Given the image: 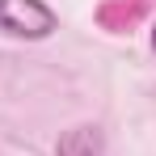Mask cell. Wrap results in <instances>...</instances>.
<instances>
[{"label":"cell","mask_w":156,"mask_h":156,"mask_svg":"<svg viewBox=\"0 0 156 156\" xmlns=\"http://www.w3.org/2000/svg\"><path fill=\"white\" fill-rule=\"evenodd\" d=\"M0 30L13 38H47L55 30V9L42 0H0Z\"/></svg>","instance_id":"cell-1"},{"label":"cell","mask_w":156,"mask_h":156,"mask_svg":"<svg viewBox=\"0 0 156 156\" xmlns=\"http://www.w3.org/2000/svg\"><path fill=\"white\" fill-rule=\"evenodd\" d=\"M148 4H152V0H105L101 9H97V21H101L105 30H114V34H122V30H131L148 13Z\"/></svg>","instance_id":"cell-2"},{"label":"cell","mask_w":156,"mask_h":156,"mask_svg":"<svg viewBox=\"0 0 156 156\" xmlns=\"http://www.w3.org/2000/svg\"><path fill=\"white\" fill-rule=\"evenodd\" d=\"M55 156H101V131L93 127V122H80V127L63 131Z\"/></svg>","instance_id":"cell-3"},{"label":"cell","mask_w":156,"mask_h":156,"mask_svg":"<svg viewBox=\"0 0 156 156\" xmlns=\"http://www.w3.org/2000/svg\"><path fill=\"white\" fill-rule=\"evenodd\" d=\"M152 51H156V26H152Z\"/></svg>","instance_id":"cell-4"}]
</instances>
